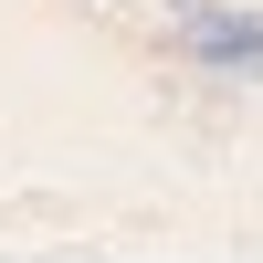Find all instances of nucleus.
<instances>
[{"mask_svg":"<svg viewBox=\"0 0 263 263\" xmlns=\"http://www.w3.org/2000/svg\"><path fill=\"white\" fill-rule=\"evenodd\" d=\"M179 53H190V63H211V74H263V11L190 0V11H179Z\"/></svg>","mask_w":263,"mask_h":263,"instance_id":"1","label":"nucleus"}]
</instances>
